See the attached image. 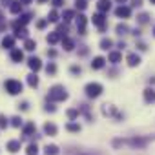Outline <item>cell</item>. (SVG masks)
Segmentation results:
<instances>
[{
	"label": "cell",
	"mask_w": 155,
	"mask_h": 155,
	"mask_svg": "<svg viewBox=\"0 0 155 155\" xmlns=\"http://www.w3.org/2000/svg\"><path fill=\"white\" fill-rule=\"evenodd\" d=\"M20 2H22V4H29V2H31V0H20Z\"/></svg>",
	"instance_id": "b9f144b4"
},
{
	"label": "cell",
	"mask_w": 155,
	"mask_h": 155,
	"mask_svg": "<svg viewBox=\"0 0 155 155\" xmlns=\"http://www.w3.org/2000/svg\"><path fill=\"white\" fill-rule=\"evenodd\" d=\"M77 115H79V110H69V111H68V117H69V119H75Z\"/></svg>",
	"instance_id": "836d02e7"
},
{
	"label": "cell",
	"mask_w": 155,
	"mask_h": 155,
	"mask_svg": "<svg viewBox=\"0 0 155 155\" xmlns=\"http://www.w3.org/2000/svg\"><path fill=\"white\" fill-rule=\"evenodd\" d=\"M153 33H155V31H153Z\"/></svg>",
	"instance_id": "bcb514c9"
},
{
	"label": "cell",
	"mask_w": 155,
	"mask_h": 155,
	"mask_svg": "<svg viewBox=\"0 0 155 155\" xmlns=\"http://www.w3.org/2000/svg\"><path fill=\"white\" fill-rule=\"evenodd\" d=\"M28 84H29L31 88H37V86H38V79H37V75H29V77H28Z\"/></svg>",
	"instance_id": "e0dca14e"
},
{
	"label": "cell",
	"mask_w": 155,
	"mask_h": 155,
	"mask_svg": "<svg viewBox=\"0 0 155 155\" xmlns=\"http://www.w3.org/2000/svg\"><path fill=\"white\" fill-rule=\"evenodd\" d=\"M46 155H58V148L55 144H48L46 146Z\"/></svg>",
	"instance_id": "9a60e30c"
},
{
	"label": "cell",
	"mask_w": 155,
	"mask_h": 155,
	"mask_svg": "<svg viewBox=\"0 0 155 155\" xmlns=\"http://www.w3.org/2000/svg\"><path fill=\"white\" fill-rule=\"evenodd\" d=\"M8 126V119H6V115H0V128H6Z\"/></svg>",
	"instance_id": "1f68e13d"
},
{
	"label": "cell",
	"mask_w": 155,
	"mask_h": 155,
	"mask_svg": "<svg viewBox=\"0 0 155 155\" xmlns=\"http://www.w3.org/2000/svg\"><path fill=\"white\" fill-rule=\"evenodd\" d=\"M28 64H29V68H31L33 71H38V69L42 68V64H40V58H37V57H31Z\"/></svg>",
	"instance_id": "277c9868"
},
{
	"label": "cell",
	"mask_w": 155,
	"mask_h": 155,
	"mask_svg": "<svg viewBox=\"0 0 155 155\" xmlns=\"http://www.w3.org/2000/svg\"><path fill=\"white\" fill-rule=\"evenodd\" d=\"M44 131H46V135H57V126L51 124V122H46L44 124Z\"/></svg>",
	"instance_id": "52a82bcc"
},
{
	"label": "cell",
	"mask_w": 155,
	"mask_h": 155,
	"mask_svg": "<svg viewBox=\"0 0 155 155\" xmlns=\"http://www.w3.org/2000/svg\"><path fill=\"white\" fill-rule=\"evenodd\" d=\"M2 46L8 48V49H11V48L15 46V38H13V37H6V38L2 40Z\"/></svg>",
	"instance_id": "4fadbf2b"
},
{
	"label": "cell",
	"mask_w": 155,
	"mask_h": 155,
	"mask_svg": "<svg viewBox=\"0 0 155 155\" xmlns=\"http://www.w3.org/2000/svg\"><path fill=\"white\" fill-rule=\"evenodd\" d=\"M117 2H120V4H122V2H126V0H117Z\"/></svg>",
	"instance_id": "7bdbcfd3"
},
{
	"label": "cell",
	"mask_w": 155,
	"mask_h": 155,
	"mask_svg": "<svg viewBox=\"0 0 155 155\" xmlns=\"http://www.w3.org/2000/svg\"><path fill=\"white\" fill-rule=\"evenodd\" d=\"M73 18V11H64V20L68 22V20H71Z\"/></svg>",
	"instance_id": "e575fe53"
},
{
	"label": "cell",
	"mask_w": 155,
	"mask_h": 155,
	"mask_svg": "<svg viewBox=\"0 0 155 155\" xmlns=\"http://www.w3.org/2000/svg\"><path fill=\"white\" fill-rule=\"evenodd\" d=\"M151 2H153V4H155V0H151Z\"/></svg>",
	"instance_id": "f6af8a7d"
},
{
	"label": "cell",
	"mask_w": 155,
	"mask_h": 155,
	"mask_svg": "<svg viewBox=\"0 0 155 155\" xmlns=\"http://www.w3.org/2000/svg\"><path fill=\"white\" fill-rule=\"evenodd\" d=\"M148 18H150V17H148L146 13H142V15H139V22H140V24H146V22H148Z\"/></svg>",
	"instance_id": "d6a6232c"
},
{
	"label": "cell",
	"mask_w": 155,
	"mask_h": 155,
	"mask_svg": "<svg viewBox=\"0 0 155 155\" xmlns=\"http://www.w3.org/2000/svg\"><path fill=\"white\" fill-rule=\"evenodd\" d=\"M102 66H104V58H102V57H97V58L91 62V68H93V69H101Z\"/></svg>",
	"instance_id": "5bb4252c"
},
{
	"label": "cell",
	"mask_w": 155,
	"mask_h": 155,
	"mask_svg": "<svg viewBox=\"0 0 155 155\" xmlns=\"http://www.w3.org/2000/svg\"><path fill=\"white\" fill-rule=\"evenodd\" d=\"M128 64L133 68V66H139L140 64V57L139 55H135V53H131V55H128Z\"/></svg>",
	"instance_id": "8992f818"
},
{
	"label": "cell",
	"mask_w": 155,
	"mask_h": 155,
	"mask_svg": "<svg viewBox=\"0 0 155 155\" xmlns=\"http://www.w3.org/2000/svg\"><path fill=\"white\" fill-rule=\"evenodd\" d=\"M48 99L53 101V102H58V101H66L68 99V93L64 90V86H53L48 93Z\"/></svg>",
	"instance_id": "6da1fadb"
},
{
	"label": "cell",
	"mask_w": 155,
	"mask_h": 155,
	"mask_svg": "<svg viewBox=\"0 0 155 155\" xmlns=\"http://www.w3.org/2000/svg\"><path fill=\"white\" fill-rule=\"evenodd\" d=\"M75 6L79 9H86V0H75Z\"/></svg>",
	"instance_id": "4316f807"
},
{
	"label": "cell",
	"mask_w": 155,
	"mask_h": 155,
	"mask_svg": "<svg viewBox=\"0 0 155 155\" xmlns=\"http://www.w3.org/2000/svg\"><path fill=\"white\" fill-rule=\"evenodd\" d=\"M22 9V2H13V6H11V13H18Z\"/></svg>",
	"instance_id": "cb8c5ba5"
},
{
	"label": "cell",
	"mask_w": 155,
	"mask_h": 155,
	"mask_svg": "<svg viewBox=\"0 0 155 155\" xmlns=\"http://www.w3.org/2000/svg\"><path fill=\"white\" fill-rule=\"evenodd\" d=\"M26 151H28V155H37V153H38V146H37V144H29Z\"/></svg>",
	"instance_id": "ffe728a7"
},
{
	"label": "cell",
	"mask_w": 155,
	"mask_h": 155,
	"mask_svg": "<svg viewBox=\"0 0 155 155\" xmlns=\"http://www.w3.org/2000/svg\"><path fill=\"white\" fill-rule=\"evenodd\" d=\"M46 111H55V106H46Z\"/></svg>",
	"instance_id": "60d3db41"
},
{
	"label": "cell",
	"mask_w": 155,
	"mask_h": 155,
	"mask_svg": "<svg viewBox=\"0 0 155 155\" xmlns=\"http://www.w3.org/2000/svg\"><path fill=\"white\" fill-rule=\"evenodd\" d=\"M8 150H9L11 153L18 151V150H20V142H18V140H9V142H8Z\"/></svg>",
	"instance_id": "30bf717a"
},
{
	"label": "cell",
	"mask_w": 155,
	"mask_h": 155,
	"mask_svg": "<svg viewBox=\"0 0 155 155\" xmlns=\"http://www.w3.org/2000/svg\"><path fill=\"white\" fill-rule=\"evenodd\" d=\"M15 37L17 38H28V29H24V28H17V31H15Z\"/></svg>",
	"instance_id": "2e32d148"
},
{
	"label": "cell",
	"mask_w": 155,
	"mask_h": 155,
	"mask_svg": "<svg viewBox=\"0 0 155 155\" xmlns=\"http://www.w3.org/2000/svg\"><path fill=\"white\" fill-rule=\"evenodd\" d=\"M11 58H13L15 62H20V60L24 58V53H22L20 49H13V51H11Z\"/></svg>",
	"instance_id": "7c38bea8"
},
{
	"label": "cell",
	"mask_w": 155,
	"mask_h": 155,
	"mask_svg": "<svg viewBox=\"0 0 155 155\" xmlns=\"http://www.w3.org/2000/svg\"><path fill=\"white\" fill-rule=\"evenodd\" d=\"M117 33H119V35L128 33V26H126V24H119V26H117Z\"/></svg>",
	"instance_id": "d4e9b609"
},
{
	"label": "cell",
	"mask_w": 155,
	"mask_h": 155,
	"mask_svg": "<svg viewBox=\"0 0 155 155\" xmlns=\"http://www.w3.org/2000/svg\"><path fill=\"white\" fill-rule=\"evenodd\" d=\"M81 71H82V69H81L79 66H73V68H71V73H75V75H79Z\"/></svg>",
	"instance_id": "d590c367"
},
{
	"label": "cell",
	"mask_w": 155,
	"mask_h": 155,
	"mask_svg": "<svg viewBox=\"0 0 155 155\" xmlns=\"http://www.w3.org/2000/svg\"><path fill=\"white\" fill-rule=\"evenodd\" d=\"M97 8H99V11H110V8H111V2L110 0H99V4H97Z\"/></svg>",
	"instance_id": "5b68a950"
},
{
	"label": "cell",
	"mask_w": 155,
	"mask_h": 155,
	"mask_svg": "<svg viewBox=\"0 0 155 155\" xmlns=\"http://www.w3.org/2000/svg\"><path fill=\"white\" fill-rule=\"evenodd\" d=\"M110 60H111L113 64H117V62L120 60V53H117V51H113V53H110Z\"/></svg>",
	"instance_id": "603a6c76"
},
{
	"label": "cell",
	"mask_w": 155,
	"mask_h": 155,
	"mask_svg": "<svg viewBox=\"0 0 155 155\" xmlns=\"http://www.w3.org/2000/svg\"><path fill=\"white\" fill-rule=\"evenodd\" d=\"M101 93H102V86H101L99 82H90V84L86 86V95H88V97H93V99H95V97H99Z\"/></svg>",
	"instance_id": "3957f363"
},
{
	"label": "cell",
	"mask_w": 155,
	"mask_h": 155,
	"mask_svg": "<svg viewBox=\"0 0 155 155\" xmlns=\"http://www.w3.org/2000/svg\"><path fill=\"white\" fill-rule=\"evenodd\" d=\"M38 2H48V0H38Z\"/></svg>",
	"instance_id": "ee69618b"
},
{
	"label": "cell",
	"mask_w": 155,
	"mask_h": 155,
	"mask_svg": "<svg viewBox=\"0 0 155 155\" xmlns=\"http://www.w3.org/2000/svg\"><path fill=\"white\" fill-rule=\"evenodd\" d=\"M4 88H6V91L9 93V95H18L20 91H22V84L18 82V81H6L4 82Z\"/></svg>",
	"instance_id": "7a4b0ae2"
},
{
	"label": "cell",
	"mask_w": 155,
	"mask_h": 155,
	"mask_svg": "<svg viewBox=\"0 0 155 155\" xmlns=\"http://www.w3.org/2000/svg\"><path fill=\"white\" fill-rule=\"evenodd\" d=\"M24 48H26L28 51H33V49L37 48V42H35V40H31V38H28V40H26V44H24Z\"/></svg>",
	"instance_id": "d6986e66"
},
{
	"label": "cell",
	"mask_w": 155,
	"mask_h": 155,
	"mask_svg": "<svg viewBox=\"0 0 155 155\" xmlns=\"http://www.w3.org/2000/svg\"><path fill=\"white\" fill-rule=\"evenodd\" d=\"M62 44H64V48H66L68 51H69V49H73V40H71V38H64V40H62Z\"/></svg>",
	"instance_id": "484cf974"
},
{
	"label": "cell",
	"mask_w": 155,
	"mask_h": 155,
	"mask_svg": "<svg viewBox=\"0 0 155 155\" xmlns=\"http://www.w3.org/2000/svg\"><path fill=\"white\" fill-rule=\"evenodd\" d=\"M48 20H49V22H57V20H58V15H57V11H51Z\"/></svg>",
	"instance_id": "f1b7e54d"
},
{
	"label": "cell",
	"mask_w": 155,
	"mask_h": 155,
	"mask_svg": "<svg viewBox=\"0 0 155 155\" xmlns=\"http://www.w3.org/2000/svg\"><path fill=\"white\" fill-rule=\"evenodd\" d=\"M117 17H130L131 15V11H130V8H126V6H120V8H117Z\"/></svg>",
	"instance_id": "ba28073f"
},
{
	"label": "cell",
	"mask_w": 155,
	"mask_h": 155,
	"mask_svg": "<svg viewBox=\"0 0 155 155\" xmlns=\"http://www.w3.org/2000/svg\"><path fill=\"white\" fill-rule=\"evenodd\" d=\"M101 48H102V49H110V48H111V40H110V38H102V40H101Z\"/></svg>",
	"instance_id": "7402d4cb"
},
{
	"label": "cell",
	"mask_w": 155,
	"mask_h": 155,
	"mask_svg": "<svg viewBox=\"0 0 155 155\" xmlns=\"http://www.w3.org/2000/svg\"><path fill=\"white\" fill-rule=\"evenodd\" d=\"M11 120H13V122H11L13 126H17V128H18V126H22V119H20V117H13Z\"/></svg>",
	"instance_id": "4dcf8cb0"
},
{
	"label": "cell",
	"mask_w": 155,
	"mask_h": 155,
	"mask_svg": "<svg viewBox=\"0 0 155 155\" xmlns=\"http://www.w3.org/2000/svg\"><path fill=\"white\" fill-rule=\"evenodd\" d=\"M37 26H38V28H40V29H42V28H44V26H46V20H40V22H38V24H37Z\"/></svg>",
	"instance_id": "f35d334b"
},
{
	"label": "cell",
	"mask_w": 155,
	"mask_h": 155,
	"mask_svg": "<svg viewBox=\"0 0 155 155\" xmlns=\"http://www.w3.org/2000/svg\"><path fill=\"white\" fill-rule=\"evenodd\" d=\"M53 6H55V8H58V6H62V0H53Z\"/></svg>",
	"instance_id": "74e56055"
},
{
	"label": "cell",
	"mask_w": 155,
	"mask_h": 155,
	"mask_svg": "<svg viewBox=\"0 0 155 155\" xmlns=\"http://www.w3.org/2000/svg\"><path fill=\"white\" fill-rule=\"evenodd\" d=\"M93 24L101 26V29L104 31V28H106V26H104V15H101V13H99V15H93Z\"/></svg>",
	"instance_id": "9c48e42d"
},
{
	"label": "cell",
	"mask_w": 155,
	"mask_h": 155,
	"mask_svg": "<svg viewBox=\"0 0 155 155\" xmlns=\"http://www.w3.org/2000/svg\"><path fill=\"white\" fill-rule=\"evenodd\" d=\"M58 38H60V33H51V35H48V42H49V44H57Z\"/></svg>",
	"instance_id": "ac0fdd59"
},
{
	"label": "cell",
	"mask_w": 155,
	"mask_h": 155,
	"mask_svg": "<svg viewBox=\"0 0 155 155\" xmlns=\"http://www.w3.org/2000/svg\"><path fill=\"white\" fill-rule=\"evenodd\" d=\"M144 101L146 102H155V91L153 90H144Z\"/></svg>",
	"instance_id": "8fae6325"
},
{
	"label": "cell",
	"mask_w": 155,
	"mask_h": 155,
	"mask_svg": "<svg viewBox=\"0 0 155 155\" xmlns=\"http://www.w3.org/2000/svg\"><path fill=\"white\" fill-rule=\"evenodd\" d=\"M66 128H68L69 131H81V126H79V124H68Z\"/></svg>",
	"instance_id": "83f0119b"
},
{
	"label": "cell",
	"mask_w": 155,
	"mask_h": 155,
	"mask_svg": "<svg viewBox=\"0 0 155 155\" xmlns=\"http://www.w3.org/2000/svg\"><path fill=\"white\" fill-rule=\"evenodd\" d=\"M131 6H133V8H139V6H140V0H131Z\"/></svg>",
	"instance_id": "8d00e7d4"
},
{
	"label": "cell",
	"mask_w": 155,
	"mask_h": 155,
	"mask_svg": "<svg viewBox=\"0 0 155 155\" xmlns=\"http://www.w3.org/2000/svg\"><path fill=\"white\" fill-rule=\"evenodd\" d=\"M46 71H48V73H51V75H53V73H55V71H57V66H55V64H48V66H46Z\"/></svg>",
	"instance_id": "f546056e"
},
{
	"label": "cell",
	"mask_w": 155,
	"mask_h": 155,
	"mask_svg": "<svg viewBox=\"0 0 155 155\" xmlns=\"http://www.w3.org/2000/svg\"><path fill=\"white\" fill-rule=\"evenodd\" d=\"M35 131V122H29L26 128H24V135H31Z\"/></svg>",
	"instance_id": "44dd1931"
},
{
	"label": "cell",
	"mask_w": 155,
	"mask_h": 155,
	"mask_svg": "<svg viewBox=\"0 0 155 155\" xmlns=\"http://www.w3.org/2000/svg\"><path fill=\"white\" fill-rule=\"evenodd\" d=\"M48 55H49V57H55V55H57V51H53V49H49V51H48Z\"/></svg>",
	"instance_id": "ab89813d"
}]
</instances>
